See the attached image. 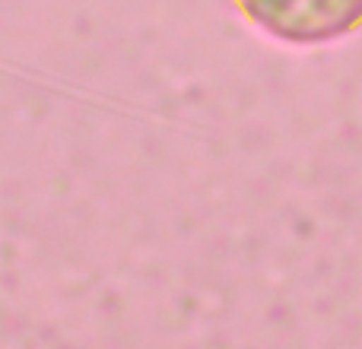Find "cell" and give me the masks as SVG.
<instances>
[{
  "mask_svg": "<svg viewBox=\"0 0 362 349\" xmlns=\"http://www.w3.org/2000/svg\"><path fill=\"white\" fill-rule=\"evenodd\" d=\"M257 29L280 42L315 45L362 23V0H242Z\"/></svg>",
  "mask_w": 362,
  "mask_h": 349,
  "instance_id": "1",
  "label": "cell"
}]
</instances>
